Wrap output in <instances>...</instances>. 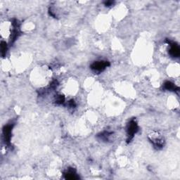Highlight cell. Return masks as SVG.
<instances>
[{"label": "cell", "instance_id": "6da1fadb", "mask_svg": "<svg viewBox=\"0 0 180 180\" xmlns=\"http://www.w3.org/2000/svg\"><path fill=\"white\" fill-rule=\"evenodd\" d=\"M138 125L135 120H132L129 122L127 126V135H128V139L127 142H129L134 137V135L138 132Z\"/></svg>", "mask_w": 180, "mask_h": 180}, {"label": "cell", "instance_id": "7a4b0ae2", "mask_svg": "<svg viewBox=\"0 0 180 180\" xmlns=\"http://www.w3.org/2000/svg\"><path fill=\"white\" fill-rule=\"evenodd\" d=\"M110 66L109 62L108 61H96V62L93 63L91 66V68L93 70L97 71V72H102L104 70H105L108 66Z\"/></svg>", "mask_w": 180, "mask_h": 180}, {"label": "cell", "instance_id": "3957f363", "mask_svg": "<svg viewBox=\"0 0 180 180\" xmlns=\"http://www.w3.org/2000/svg\"><path fill=\"white\" fill-rule=\"evenodd\" d=\"M168 44L170 46V54L173 57H179L180 54V51H179V46L177 45L175 42H172L168 41Z\"/></svg>", "mask_w": 180, "mask_h": 180}, {"label": "cell", "instance_id": "277c9868", "mask_svg": "<svg viewBox=\"0 0 180 180\" xmlns=\"http://www.w3.org/2000/svg\"><path fill=\"white\" fill-rule=\"evenodd\" d=\"M13 126L11 125H8L5 126L3 129V135H4V140L7 144L10 143L11 137H12V129Z\"/></svg>", "mask_w": 180, "mask_h": 180}, {"label": "cell", "instance_id": "5b68a950", "mask_svg": "<svg viewBox=\"0 0 180 180\" xmlns=\"http://www.w3.org/2000/svg\"><path fill=\"white\" fill-rule=\"evenodd\" d=\"M65 178L66 179H79V177L73 170H68V171L66 172L64 174Z\"/></svg>", "mask_w": 180, "mask_h": 180}, {"label": "cell", "instance_id": "8992f818", "mask_svg": "<svg viewBox=\"0 0 180 180\" xmlns=\"http://www.w3.org/2000/svg\"><path fill=\"white\" fill-rule=\"evenodd\" d=\"M164 87L167 90H169V91H178L179 90V88L175 86L173 83L170 81L165 82L164 84Z\"/></svg>", "mask_w": 180, "mask_h": 180}, {"label": "cell", "instance_id": "52a82bcc", "mask_svg": "<svg viewBox=\"0 0 180 180\" xmlns=\"http://www.w3.org/2000/svg\"><path fill=\"white\" fill-rule=\"evenodd\" d=\"M7 50V45L5 42H1V55L4 57L6 55Z\"/></svg>", "mask_w": 180, "mask_h": 180}, {"label": "cell", "instance_id": "ba28073f", "mask_svg": "<svg viewBox=\"0 0 180 180\" xmlns=\"http://www.w3.org/2000/svg\"><path fill=\"white\" fill-rule=\"evenodd\" d=\"M65 102V97L63 95H58L56 97V103L57 104H63Z\"/></svg>", "mask_w": 180, "mask_h": 180}, {"label": "cell", "instance_id": "9c48e42d", "mask_svg": "<svg viewBox=\"0 0 180 180\" xmlns=\"http://www.w3.org/2000/svg\"><path fill=\"white\" fill-rule=\"evenodd\" d=\"M68 105H69V106L71 107V108H74V107H75L76 104H75V102H74L73 100H71V101H70V102H69Z\"/></svg>", "mask_w": 180, "mask_h": 180}, {"label": "cell", "instance_id": "30bf717a", "mask_svg": "<svg viewBox=\"0 0 180 180\" xmlns=\"http://www.w3.org/2000/svg\"><path fill=\"white\" fill-rule=\"evenodd\" d=\"M104 4H105V5L106 6V7H110V6H111L112 4H113V1H106V2L104 3Z\"/></svg>", "mask_w": 180, "mask_h": 180}]
</instances>
